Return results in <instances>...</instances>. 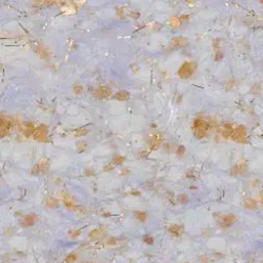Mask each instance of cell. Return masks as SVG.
<instances>
[{"mask_svg": "<svg viewBox=\"0 0 263 263\" xmlns=\"http://www.w3.org/2000/svg\"><path fill=\"white\" fill-rule=\"evenodd\" d=\"M210 122H207L204 119H201V118H197L193 123L194 133H195V136L198 139H202L206 137V135L210 132Z\"/></svg>", "mask_w": 263, "mask_h": 263, "instance_id": "cell-1", "label": "cell"}, {"mask_svg": "<svg viewBox=\"0 0 263 263\" xmlns=\"http://www.w3.org/2000/svg\"><path fill=\"white\" fill-rule=\"evenodd\" d=\"M161 138L159 136H154L153 138H152V140H151V145H152V148H158L160 146V144H161Z\"/></svg>", "mask_w": 263, "mask_h": 263, "instance_id": "cell-7", "label": "cell"}, {"mask_svg": "<svg viewBox=\"0 0 263 263\" xmlns=\"http://www.w3.org/2000/svg\"><path fill=\"white\" fill-rule=\"evenodd\" d=\"M197 64L195 62H184L178 71V75L182 79H188L195 73Z\"/></svg>", "mask_w": 263, "mask_h": 263, "instance_id": "cell-2", "label": "cell"}, {"mask_svg": "<svg viewBox=\"0 0 263 263\" xmlns=\"http://www.w3.org/2000/svg\"><path fill=\"white\" fill-rule=\"evenodd\" d=\"M11 127H12L11 121L4 120L3 118H0V137H4L5 135H8Z\"/></svg>", "mask_w": 263, "mask_h": 263, "instance_id": "cell-4", "label": "cell"}, {"mask_svg": "<svg viewBox=\"0 0 263 263\" xmlns=\"http://www.w3.org/2000/svg\"><path fill=\"white\" fill-rule=\"evenodd\" d=\"M188 196L185 195V194H182V195L179 196V201L180 202H188Z\"/></svg>", "mask_w": 263, "mask_h": 263, "instance_id": "cell-11", "label": "cell"}, {"mask_svg": "<svg viewBox=\"0 0 263 263\" xmlns=\"http://www.w3.org/2000/svg\"><path fill=\"white\" fill-rule=\"evenodd\" d=\"M188 19H189L188 16H182V17L180 18V21H181V22H186Z\"/></svg>", "mask_w": 263, "mask_h": 263, "instance_id": "cell-14", "label": "cell"}, {"mask_svg": "<svg viewBox=\"0 0 263 263\" xmlns=\"http://www.w3.org/2000/svg\"><path fill=\"white\" fill-rule=\"evenodd\" d=\"M123 158L122 157H120V156H116L115 158H114V163H115V164H120V163H122L123 162Z\"/></svg>", "mask_w": 263, "mask_h": 263, "instance_id": "cell-10", "label": "cell"}, {"mask_svg": "<svg viewBox=\"0 0 263 263\" xmlns=\"http://www.w3.org/2000/svg\"><path fill=\"white\" fill-rule=\"evenodd\" d=\"M261 3H263V1H261Z\"/></svg>", "mask_w": 263, "mask_h": 263, "instance_id": "cell-15", "label": "cell"}, {"mask_svg": "<svg viewBox=\"0 0 263 263\" xmlns=\"http://www.w3.org/2000/svg\"><path fill=\"white\" fill-rule=\"evenodd\" d=\"M184 148L183 146H179V148H178V151H177V153H178V155H182V153H184Z\"/></svg>", "mask_w": 263, "mask_h": 263, "instance_id": "cell-13", "label": "cell"}, {"mask_svg": "<svg viewBox=\"0 0 263 263\" xmlns=\"http://www.w3.org/2000/svg\"><path fill=\"white\" fill-rule=\"evenodd\" d=\"M186 40L184 39V38H181V37H176L174 38V39L170 41V44H172L173 46H183L184 44L186 43Z\"/></svg>", "mask_w": 263, "mask_h": 263, "instance_id": "cell-6", "label": "cell"}, {"mask_svg": "<svg viewBox=\"0 0 263 263\" xmlns=\"http://www.w3.org/2000/svg\"><path fill=\"white\" fill-rule=\"evenodd\" d=\"M246 133H247L246 127L243 126V125H240V126H238L236 130H234V134H233V136H232V138L238 142H245Z\"/></svg>", "mask_w": 263, "mask_h": 263, "instance_id": "cell-3", "label": "cell"}, {"mask_svg": "<svg viewBox=\"0 0 263 263\" xmlns=\"http://www.w3.org/2000/svg\"><path fill=\"white\" fill-rule=\"evenodd\" d=\"M233 134H234L233 124L229 122H226L223 127V136L225 137V138H229V137L233 136Z\"/></svg>", "mask_w": 263, "mask_h": 263, "instance_id": "cell-5", "label": "cell"}, {"mask_svg": "<svg viewBox=\"0 0 263 263\" xmlns=\"http://www.w3.org/2000/svg\"><path fill=\"white\" fill-rule=\"evenodd\" d=\"M222 58H223V52H222V51L215 52V60H216L217 62H219V61H221V60H222Z\"/></svg>", "mask_w": 263, "mask_h": 263, "instance_id": "cell-9", "label": "cell"}, {"mask_svg": "<svg viewBox=\"0 0 263 263\" xmlns=\"http://www.w3.org/2000/svg\"><path fill=\"white\" fill-rule=\"evenodd\" d=\"M213 46H214L215 52L222 51V40L220 38H216V39L213 41Z\"/></svg>", "mask_w": 263, "mask_h": 263, "instance_id": "cell-8", "label": "cell"}, {"mask_svg": "<svg viewBox=\"0 0 263 263\" xmlns=\"http://www.w3.org/2000/svg\"><path fill=\"white\" fill-rule=\"evenodd\" d=\"M126 97H129V94L124 93V92H122L121 95H120V94L117 95V98H118V99H126Z\"/></svg>", "mask_w": 263, "mask_h": 263, "instance_id": "cell-12", "label": "cell"}]
</instances>
